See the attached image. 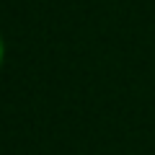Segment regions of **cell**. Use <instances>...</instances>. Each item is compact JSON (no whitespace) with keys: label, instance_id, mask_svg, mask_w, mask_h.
I'll return each instance as SVG.
<instances>
[{"label":"cell","instance_id":"cell-1","mask_svg":"<svg viewBox=\"0 0 155 155\" xmlns=\"http://www.w3.org/2000/svg\"><path fill=\"white\" fill-rule=\"evenodd\" d=\"M3 57H5V47H3V36H0V65H3Z\"/></svg>","mask_w":155,"mask_h":155}]
</instances>
